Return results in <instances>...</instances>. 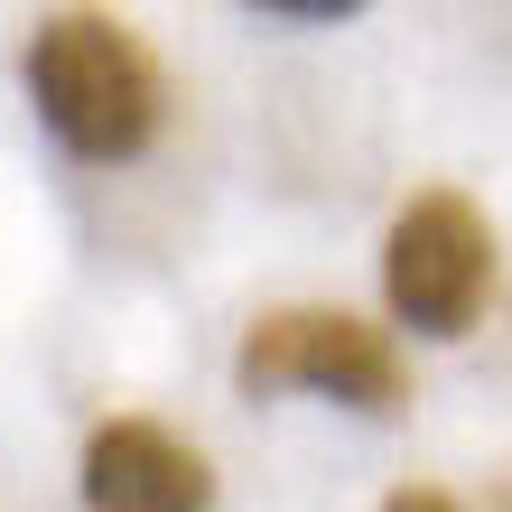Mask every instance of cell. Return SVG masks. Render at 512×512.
Masks as SVG:
<instances>
[{"label": "cell", "instance_id": "obj_3", "mask_svg": "<svg viewBox=\"0 0 512 512\" xmlns=\"http://www.w3.org/2000/svg\"><path fill=\"white\" fill-rule=\"evenodd\" d=\"M382 298L410 336H466L494 298V224L457 187H419L382 233Z\"/></svg>", "mask_w": 512, "mask_h": 512}, {"label": "cell", "instance_id": "obj_6", "mask_svg": "<svg viewBox=\"0 0 512 512\" xmlns=\"http://www.w3.org/2000/svg\"><path fill=\"white\" fill-rule=\"evenodd\" d=\"M382 512H466V503H457V494H438V485H401Z\"/></svg>", "mask_w": 512, "mask_h": 512}, {"label": "cell", "instance_id": "obj_7", "mask_svg": "<svg viewBox=\"0 0 512 512\" xmlns=\"http://www.w3.org/2000/svg\"><path fill=\"white\" fill-rule=\"evenodd\" d=\"M503 512H512V475H503Z\"/></svg>", "mask_w": 512, "mask_h": 512}, {"label": "cell", "instance_id": "obj_1", "mask_svg": "<svg viewBox=\"0 0 512 512\" xmlns=\"http://www.w3.org/2000/svg\"><path fill=\"white\" fill-rule=\"evenodd\" d=\"M28 103L38 122L75 149V159H140L168 122V75L159 56L112 10H47L38 38H28Z\"/></svg>", "mask_w": 512, "mask_h": 512}, {"label": "cell", "instance_id": "obj_5", "mask_svg": "<svg viewBox=\"0 0 512 512\" xmlns=\"http://www.w3.org/2000/svg\"><path fill=\"white\" fill-rule=\"evenodd\" d=\"M252 19H308V28H336V19H354V0H252Z\"/></svg>", "mask_w": 512, "mask_h": 512}, {"label": "cell", "instance_id": "obj_4", "mask_svg": "<svg viewBox=\"0 0 512 512\" xmlns=\"http://www.w3.org/2000/svg\"><path fill=\"white\" fill-rule=\"evenodd\" d=\"M84 503L94 512H205L215 466L159 419H103L84 438Z\"/></svg>", "mask_w": 512, "mask_h": 512}, {"label": "cell", "instance_id": "obj_2", "mask_svg": "<svg viewBox=\"0 0 512 512\" xmlns=\"http://www.w3.org/2000/svg\"><path fill=\"white\" fill-rule=\"evenodd\" d=\"M233 382H243V401H270V391H326V401L373 410V419L410 410L401 345H391L373 317H354V308H270V317H252L243 354H233Z\"/></svg>", "mask_w": 512, "mask_h": 512}]
</instances>
